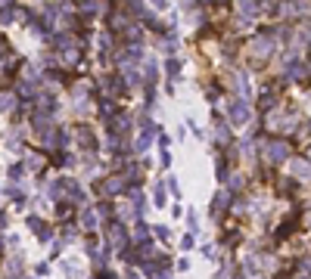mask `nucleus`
Instances as JSON below:
<instances>
[{
  "instance_id": "1",
  "label": "nucleus",
  "mask_w": 311,
  "mask_h": 279,
  "mask_svg": "<svg viewBox=\"0 0 311 279\" xmlns=\"http://www.w3.org/2000/svg\"><path fill=\"white\" fill-rule=\"evenodd\" d=\"M109 239H112L115 248H119V255H124V251L131 248V236H128V230H124L122 223H115V221H109Z\"/></svg>"
},
{
  "instance_id": "2",
  "label": "nucleus",
  "mask_w": 311,
  "mask_h": 279,
  "mask_svg": "<svg viewBox=\"0 0 311 279\" xmlns=\"http://www.w3.org/2000/svg\"><path fill=\"white\" fill-rule=\"evenodd\" d=\"M265 152H268V162H271V165H280V162L290 158V143L287 140H271L265 146Z\"/></svg>"
},
{
  "instance_id": "3",
  "label": "nucleus",
  "mask_w": 311,
  "mask_h": 279,
  "mask_svg": "<svg viewBox=\"0 0 311 279\" xmlns=\"http://www.w3.org/2000/svg\"><path fill=\"white\" fill-rule=\"evenodd\" d=\"M153 140H159V124H153V121H144V130H140L137 146H134V149H137V152H146Z\"/></svg>"
},
{
  "instance_id": "4",
  "label": "nucleus",
  "mask_w": 311,
  "mask_h": 279,
  "mask_svg": "<svg viewBox=\"0 0 311 279\" xmlns=\"http://www.w3.org/2000/svg\"><path fill=\"white\" fill-rule=\"evenodd\" d=\"M228 112H230V121H233V124H246V121H249V106H246V99H233V103L228 106Z\"/></svg>"
},
{
  "instance_id": "5",
  "label": "nucleus",
  "mask_w": 311,
  "mask_h": 279,
  "mask_svg": "<svg viewBox=\"0 0 311 279\" xmlns=\"http://www.w3.org/2000/svg\"><path fill=\"white\" fill-rule=\"evenodd\" d=\"M97 189H103L106 196H112V192H122V189H124V177H122V174H109L103 183H97Z\"/></svg>"
},
{
  "instance_id": "6",
  "label": "nucleus",
  "mask_w": 311,
  "mask_h": 279,
  "mask_svg": "<svg viewBox=\"0 0 311 279\" xmlns=\"http://www.w3.org/2000/svg\"><path fill=\"white\" fill-rule=\"evenodd\" d=\"M97 112L109 121V118L119 115V106H115V99H109V96H106V99H100V103H97Z\"/></svg>"
},
{
  "instance_id": "7",
  "label": "nucleus",
  "mask_w": 311,
  "mask_h": 279,
  "mask_svg": "<svg viewBox=\"0 0 311 279\" xmlns=\"http://www.w3.org/2000/svg\"><path fill=\"white\" fill-rule=\"evenodd\" d=\"M97 208H84L81 211V226H84V230H87V233H94L97 230Z\"/></svg>"
},
{
  "instance_id": "8",
  "label": "nucleus",
  "mask_w": 311,
  "mask_h": 279,
  "mask_svg": "<svg viewBox=\"0 0 311 279\" xmlns=\"http://www.w3.org/2000/svg\"><path fill=\"white\" fill-rule=\"evenodd\" d=\"M237 13L243 16V19H255V16L262 13V6H258V3H240V6H237Z\"/></svg>"
},
{
  "instance_id": "9",
  "label": "nucleus",
  "mask_w": 311,
  "mask_h": 279,
  "mask_svg": "<svg viewBox=\"0 0 311 279\" xmlns=\"http://www.w3.org/2000/svg\"><path fill=\"white\" fill-rule=\"evenodd\" d=\"M228 202H230V192H218L212 205V217H221V208H228Z\"/></svg>"
},
{
  "instance_id": "10",
  "label": "nucleus",
  "mask_w": 311,
  "mask_h": 279,
  "mask_svg": "<svg viewBox=\"0 0 311 279\" xmlns=\"http://www.w3.org/2000/svg\"><path fill=\"white\" fill-rule=\"evenodd\" d=\"M215 137H218V143H228V140H230V128L221 121V118L215 121Z\"/></svg>"
},
{
  "instance_id": "11",
  "label": "nucleus",
  "mask_w": 311,
  "mask_h": 279,
  "mask_svg": "<svg viewBox=\"0 0 311 279\" xmlns=\"http://www.w3.org/2000/svg\"><path fill=\"white\" fill-rule=\"evenodd\" d=\"M13 16H16V6H13V3H0V22L10 25V22H13Z\"/></svg>"
},
{
  "instance_id": "12",
  "label": "nucleus",
  "mask_w": 311,
  "mask_h": 279,
  "mask_svg": "<svg viewBox=\"0 0 311 279\" xmlns=\"http://www.w3.org/2000/svg\"><path fill=\"white\" fill-rule=\"evenodd\" d=\"M153 199H156V202H153L156 208H165V186H162V183H156V189H153Z\"/></svg>"
},
{
  "instance_id": "13",
  "label": "nucleus",
  "mask_w": 311,
  "mask_h": 279,
  "mask_svg": "<svg viewBox=\"0 0 311 279\" xmlns=\"http://www.w3.org/2000/svg\"><path fill=\"white\" fill-rule=\"evenodd\" d=\"M35 233H38V239H41V242H50V239H53V226H47V223H41Z\"/></svg>"
},
{
  "instance_id": "14",
  "label": "nucleus",
  "mask_w": 311,
  "mask_h": 279,
  "mask_svg": "<svg viewBox=\"0 0 311 279\" xmlns=\"http://www.w3.org/2000/svg\"><path fill=\"white\" fill-rule=\"evenodd\" d=\"M165 72H168V78H178V72H181V59H168V62H165Z\"/></svg>"
},
{
  "instance_id": "15",
  "label": "nucleus",
  "mask_w": 311,
  "mask_h": 279,
  "mask_svg": "<svg viewBox=\"0 0 311 279\" xmlns=\"http://www.w3.org/2000/svg\"><path fill=\"white\" fill-rule=\"evenodd\" d=\"M62 273L69 276V279H81V270L75 267V264H69V260H62Z\"/></svg>"
},
{
  "instance_id": "16",
  "label": "nucleus",
  "mask_w": 311,
  "mask_h": 279,
  "mask_svg": "<svg viewBox=\"0 0 311 279\" xmlns=\"http://www.w3.org/2000/svg\"><path fill=\"white\" fill-rule=\"evenodd\" d=\"M22 174H25V165H22V162H16V165L10 167V180H13V183H19V180H22Z\"/></svg>"
},
{
  "instance_id": "17",
  "label": "nucleus",
  "mask_w": 311,
  "mask_h": 279,
  "mask_svg": "<svg viewBox=\"0 0 311 279\" xmlns=\"http://www.w3.org/2000/svg\"><path fill=\"white\" fill-rule=\"evenodd\" d=\"M237 90L243 93V96H249V81H246V74H240V78H237Z\"/></svg>"
},
{
  "instance_id": "18",
  "label": "nucleus",
  "mask_w": 311,
  "mask_h": 279,
  "mask_svg": "<svg viewBox=\"0 0 311 279\" xmlns=\"http://www.w3.org/2000/svg\"><path fill=\"white\" fill-rule=\"evenodd\" d=\"M168 189H171V196H174V202L181 199V186H178V180H174V177H168Z\"/></svg>"
},
{
  "instance_id": "19",
  "label": "nucleus",
  "mask_w": 311,
  "mask_h": 279,
  "mask_svg": "<svg viewBox=\"0 0 311 279\" xmlns=\"http://www.w3.org/2000/svg\"><path fill=\"white\" fill-rule=\"evenodd\" d=\"M292 167H296V174H311V165L308 162H296Z\"/></svg>"
},
{
  "instance_id": "20",
  "label": "nucleus",
  "mask_w": 311,
  "mask_h": 279,
  "mask_svg": "<svg viewBox=\"0 0 311 279\" xmlns=\"http://www.w3.org/2000/svg\"><path fill=\"white\" fill-rule=\"evenodd\" d=\"M156 236H159V239H168L171 233H168V226H165V223H156Z\"/></svg>"
},
{
  "instance_id": "21",
  "label": "nucleus",
  "mask_w": 311,
  "mask_h": 279,
  "mask_svg": "<svg viewBox=\"0 0 311 279\" xmlns=\"http://www.w3.org/2000/svg\"><path fill=\"white\" fill-rule=\"evenodd\" d=\"M97 276H100V279H119V273H112V270H106V267H103V270H100V273H97Z\"/></svg>"
},
{
  "instance_id": "22",
  "label": "nucleus",
  "mask_w": 311,
  "mask_h": 279,
  "mask_svg": "<svg viewBox=\"0 0 311 279\" xmlns=\"http://www.w3.org/2000/svg\"><path fill=\"white\" fill-rule=\"evenodd\" d=\"M181 248H187V251L193 248V236H184V239H181Z\"/></svg>"
},
{
  "instance_id": "23",
  "label": "nucleus",
  "mask_w": 311,
  "mask_h": 279,
  "mask_svg": "<svg viewBox=\"0 0 311 279\" xmlns=\"http://www.w3.org/2000/svg\"><path fill=\"white\" fill-rule=\"evenodd\" d=\"M0 230H6V214H0Z\"/></svg>"
},
{
  "instance_id": "24",
  "label": "nucleus",
  "mask_w": 311,
  "mask_h": 279,
  "mask_svg": "<svg viewBox=\"0 0 311 279\" xmlns=\"http://www.w3.org/2000/svg\"><path fill=\"white\" fill-rule=\"evenodd\" d=\"M149 279H168V273H156V276H149Z\"/></svg>"
},
{
  "instance_id": "25",
  "label": "nucleus",
  "mask_w": 311,
  "mask_h": 279,
  "mask_svg": "<svg viewBox=\"0 0 311 279\" xmlns=\"http://www.w3.org/2000/svg\"><path fill=\"white\" fill-rule=\"evenodd\" d=\"M0 50H3V37H0ZM0 56H3V53H0Z\"/></svg>"
},
{
  "instance_id": "26",
  "label": "nucleus",
  "mask_w": 311,
  "mask_h": 279,
  "mask_svg": "<svg viewBox=\"0 0 311 279\" xmlns=\"http://www.w3.org/2000/svg\"><path fill=\"white\" fill-rule=\"evenodd\" d=\"M308 152H311V149H308Z\"/></svg>"
}]
</instances>
